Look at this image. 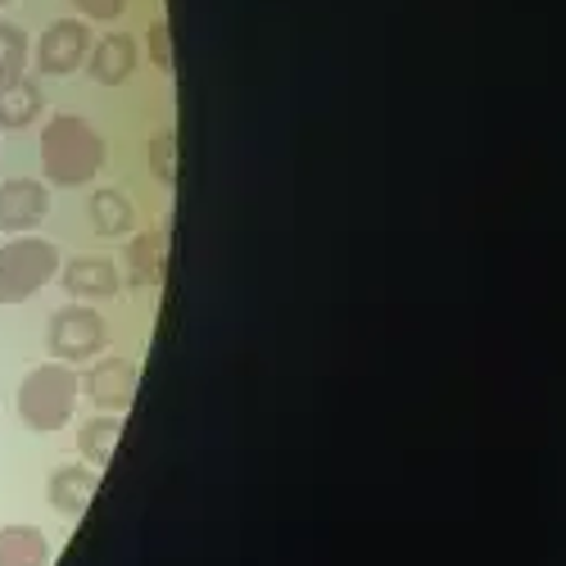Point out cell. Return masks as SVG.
<instances>
[{"label":"cell","mask_w":566,"mask_h":566,"mask_svg":"<svg viewBox=\"0 0 566 566\" xmlns=\"http://www.w3.org/2000/svg\"><path fill=\"white\" fill-rule=\"evenodd\" d=\"M136 381H140V371L132 358H101L86 371V395L91 403H101L109 412H127L136 399Z\"/></svg>","instance_id":"cell-6"},{"label":"cell","mask_w":566,"mask_h":566,"mask_svg":"<svg viewBox=\"0 0 566 566\" xmlns=\"http://www.w3.org/2000/svg\"><path fill=\"white\" fill-rule=\"evenodd\" d=\"M101 476L91 467H60L55 476H51V503L64 512V516H82L91 494H96Z\"/></svg>","instance_id":"cell-10"},{"label":"cell","mask_w":566,"mask_h":566,"mask_svg":"<svg viewBox=\"0 0 566 566\" xmlns=\"http://www.w3.org/2000/svg\"><path fill=\"white\" fill-rule=\"evenodd\" d=\"M23 64H28V36H23V28L0 23V86L19 82Z\"/></svg>","instance_id":"cell-15"},{"label":"cell","mask_w":566,"mask_h":566,"mask_svg":"<svg viewBox=\"0 0 566 566\" xmlns=\"http://www.w3.org/2000/svg\"><path fill=\"white\" fill-rule=\"evenodd\" d=\"M150 168H155V177H159L164 186L177 181V140H172V132H159V136L150 140Z\"/></svg>","instance_id":"cell-16"},{"label":"cell","mask_w":566,"mask_h":566,"mask_svg":"<svg viewBox=\"0 0 566 566\" xmlns=\"http://www.w3.org/2000/svg\"><path fill=\"white\" fill-rule=\"evenodd\" d=\"M86 51H91V32H86V23H77V19H55L51 28L41 32L36 64H41V73L64 77V73H77V69H82Z\"/></svg>","instance_id":"cell-5"},{"label":"cell","mask_w":566,"mask_h":566,"mask_svg":"<svg viewBox=\"0 0 566 566\" xmlns=\"http://www.w3.org/2000/svg\"><path fill=\"white\" fill-rule=\"evenodd\" d=\"M60 272V250L41 235H14L0 245V304H28Z\"/></svg>","instance_id":"cell-3"},{"label":"cell","mask_w":566,"mask_h":566,"mask_svg":"<svg viewBox=\"0 0 566 566\" xmlns=\"http://www.w3.org/2000/svg\"><path fill=\"white\" fill-rule=\"evenodd\" d=\"M45 218V186L41 181H6L0 186V231H32Z\"/></svg>","instance_id":"cell-7"},{"label":"cell","mask_w":566,"mask_h":566,"mask_svg":"<svg viewBox=\"0 0 566 566\" xmlns=\"http://www.w3.org/2000/svg\"><path fill=\"white\" fill-rule=\"evenodd\" d=\"M118 440H123V421L118 417H96V421H86V427L77 431V449L86 453L91 467H109Z\"/></svg>","instance_id":"cell-12"},{"label":"cell","mask_w":566,"mask_h":566,"mask_svg":"<svg viewBox=\"0 0 566 566\" xmlns=\"http://www.w3.org/2000/svg\"><path fill=\"white\" fill-rule=\"evenodd\" d=\"M73 408H77V376H73L69 363H45V367L23 376L19 417L28 421L32 431H41V436L60 431L64 421L73 417Z\"/></svg>","instance_id":"cell-2"},{"label":"cell","mask_w":566,"mask_h":566,"mask_svg":"<svg viewBox=\"0 0 566 566\" xmlns=\"http://www.w3.org/2000/svg\"><path fill=\"white\" fill-rule=\"evenodd\" d=\"M51 544L36 526H0V566H45Z\"/></svg>","instance_id":"cell-11"},{"label":"cell","mask_w":566,"mask_h":566,"mask_svg":"<svg viewBox=\"0 0 566 566\" xmlns=\"http://www.w3.org/2000/svg\"><path fill=\"white\" fill-rule=\"evenodd\" d=\"M45 340H51V354L55 358L86 363V358H96L105 349V317L96 308H86V304H69V308L55 313Z\"/></svg>","instance_id":"cell-4"},{"label":"cell","mask_w":566,"mask_h":566,"mask_svg":"<svg viewBox=\"0 0 566 566\" xmlns=\"http://www.w3.org/2000/svg\"><path fill=\"white\" fill-rule=\"evenodd\" d=\"M150 55L159 69H172V45H168V23H150Z\"/></svg>","instance_id":"cell-19"},{"label":"cell","mask_w":566,"mask_h":566,"mask_svg":"<svg viewBox=\"0 0 566 566\" xmlns=\"http://www.w3.org/2000/svg\"><path fill=\"white\" fill-rule=\"evenodd\" d=\"M73 6H77L86 19H96V23H114V19L127 10V0H73Z\"/></svg>","instance_id":"cell-18"},{"label":"cell","mask_w":566,"mask_h":566,"mask_svg":"<svg viewBox=\"0 0 566 566\" xmlns=\"http://www.w3.org/2000/svg\"><path fill=\"white\" fill-rule=\"evenodd\" d=\"M132 73H136V41L127 32L101 36L96 51H91V77L101 86H123Z\"/></svg>","instance_id":"cell-8"},{"label":"cell","mask_w":566,"mask_h":566,"mask_svg":"<svg viewBox=\"0 0 566 566\" xmlns=\"http://www.w3.org/2000/svg\"><path fill=\"white\" fill-rule=\"evenodd\" d=\"M36 114H41V91H36L28 77L0 86V127H14V132H19V127H28Z\"/></svg>","instance_id":"cell-13"},{"label":"cell","mask_w":566,"mask_h":566,"mask_svg":"<svg viewBox=\"0 0 566 566\" xmlns=\"http://www.w3.org/2000/svg\"><path fill=\"white\" fill-rule=\"evenodd\" d=\"M0 6H10V0H0Z\"/></svg>","instance_id":"cell-20"},{"label":"cell","mask_w":566,"mask_h":566,"mask_svg":"<svg viewBox=\"0 0 566 566\" xmlns=\"http://www.w3.org/2000/svg\"><path fill=\"white\" fill-rule=\"evenodd\" d=\"M132 218H136V209L123 191H96L91 196V227H96L101 235H123L132 227Z\"/></svg>","instance_id":"cell-14"},{"label":"cell","mask_w":566,"mask_h":566,"mask_svg":"<svg viewBox=\"0 0 566 566\" xmlns=\"http://www.w3.org/2000/svg\"><path fill=\"white\" fill-rule=\"evenodd\" d=\"M132 263H136V276H140V281L159 276V268H164V254H159V235H140V241H136V250H132Z\"/></svg>","instance_id":"cell-17"},{"label":"cell","mask_w":566,"mask_h":566,"mask_svg":"<svg viewBox=\"0 0 566 566\" xmlns=\"http://www.w3.org/2000/svg\"><path fill=\"white\" fill-rule=\"evenodd\" d=\"M64 286L77 304L82 300H109V295H118V268L109 259H73L64 268Z\"/></svg>","instance_id":"cell-9"},{"label":"cell","mask_w":566,"mask_h":566,"mask_svg":"<svg viewBox=\"0 0 566 566\" xmlns=\"http://www.w3.org/2000/svg\"><path fill=\"white\" fill-rule=\"evenodd\" d=\"M101 168H105V140L86 118L60 114V118L45 123V132H41V172H45V181L73 191V186H86Z\"/></svg>","instance_id":"cell-1"}]
</instances>
